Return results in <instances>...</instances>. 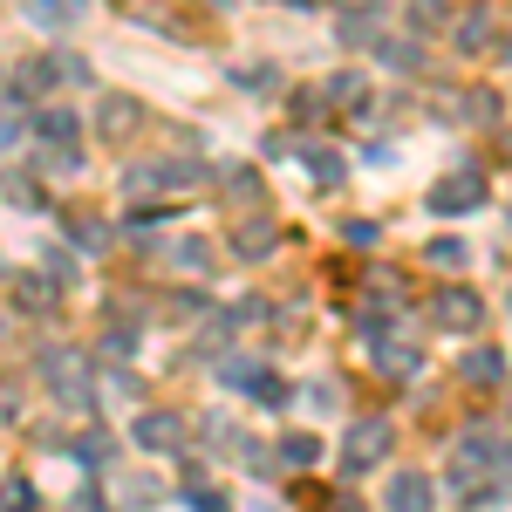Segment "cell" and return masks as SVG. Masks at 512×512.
Returning <instances> with one entry per match:
<instances>
[{"label":"cell","instance_id":"obj_1","mask_svg":"<svg viewBox=\"0 0 512 512\" xmlns=\"http://www.w3.org/2000/svg\"><path fill=\"white\" fill-rule=\"evenodd\" d=\"M478 205H485V171H451V178L431 185V212H444V219L478 212Z\"/></svg>","mask_w":512,"mask_h":512},{"label":"cell","instance_id":"obj_2","mask_svg":"<svg viewBox=\"0 0 512 512\" xmlns=\"http://www.w3.org/2000/svg\"><path fill=\"white\" fill-rule=\"evenodd\" d=\"M383 499H390V512H431L437 506V485L424 472H396Z\"/></svg>","mask_w":512,"mask_h":512},{"label":"cell","instance_id":"obj_3","mask_svg":"<svg viewBox=\"0 0 512 512\" xmlns=\"http://www.w3.org/2000/svg\"><path fill=\"white\" fill-rule=\"evenodd\" d=\"M437 321H444V328H478V321H485V301H478L472 287H444V294H437Z\"/></svg>","mask_w":512,"mask_h":512},{"label":"cell","instance_id":"obj_4","mask_svg":"<svg viewBox=\"0 0 512 512\" xmlns=\"http://www.w3.org/2000/svg\"><path fill=\"white\" fill-rule=\"evenodd\" d=\"M390 451V424H355L349 431V472H369Z\"/></svg>","mask_w":512,"mask_h":512},{"label":"cell","instance_id":"obj_5","mask_svg":"<svg viewBox=\"0 0 512 512\" xmlns=\"http://www.w3.org/2000/svg\"><path fill=\"white\" fill-rule=\"evenodd\" d=\"M41 369H48V383L69 396V403H82V396H89V383H82V362H76L69 349H48V355H41Z\"/></svg>","mask_w":512,"mask_h":512},{"label":"cell","instance_id":"obj_6","mask_svg":"<svg viewBox=\"0 0 512 512\" xmlns=\"http://www.w3.org/2000/svg\"><path fill=\"white\" fill-rule=\"evenodd\" d=\"M137 444H151V451H178L185 444V431H178V417H164V410H151V417H137Z\"/></svg>","mask_w":512,"mask_h":512},{"label":"cell","instance_id":"obj_7","mask_svg":"<svg viewBox=\"0 0 512 512\" xmlns=\"http://www.w3.org/2000/svg\"><path fill=\"white\" fill-rule=\"evenodd\" d=\"M492 28H499V21H492L485 7H465V14H458V48H465V55H478V48L492 41Z\"/></svg>","mask_w":512,"mask_h":512},{"label":"cell","instance_id":"obj_8","mask_svg":"<svg viewBox=\"0 0 512 512\" xmlns=\"http://www.w3.org/2000/svg\"><path fill=\"white\" fill-rule=\"evenodd\" d=\"M137 117H144V110H137L130 96H110V103L96 110V123H103V137H123V130H137Z\"/></svg>","mask_w":512,"mask_h":512},{"label":"cell","instance_id":"obj_9","mask_svg":"<svg viewBox=\"0 0 512 512\" xmlns=\"http://www.w3.org/2000/svg\"><path fill=\"white\" fill-rule=\"evenodd\" d=\"M499 376H506V355H499V349H478V355H465V383H485V390H492Z\"/></svg>","mask_w":512,"mask_h":512},{"label":"cell","instance_id":"obj_10","mask_svg":"<svg viewBox=\"0 0 512 512\" xmlns=\"http://www.w3.org/2000/svg\"><path fill=\"white\" fill-rule=\"evenodd\" d=\"M233 246H239V253H246V260H260V253L274 246V219H246V226H239V233H233Z\"/></svg>","mask_w":512,"mask_h":512},{"label":"cell","instance_id":"obj_11","mask_svg":"<svg viewBox=\"0 0 512 512\" xmlns=\"http://www.w3.org/2000/svg\"><path fill=\"white\" fill-rule=\"evenodd\" d=\"M14 89H21V96H14V103H28V96H35V89H55V62H48V55H35V62H28V69H21V76H14Z\"/></svg>","mask_w":512,"mask_h":512},{"label":"cell","instance_id":"obj_12","mask_svg":"<svg viewBox=\"0 0 512 512\" xmlns=\"http://www.w3.org/2000/svg\"><path fill=\"white\" fill-rule=\"evenodd\" d=\"M151 178H158V185H198V178H205V164H198V158H164Z\"/></svg>","mask_w":512,"mask_h":512},{"label":"cell","instance_id":"obj_13","mask_svg":"<svg viewBox=\"0 0 512 512\" xmlns=\"http://www.w3.org/2000/svg\"><path fill=\"white\" fill-rule=\"evenodd\" d=\"M301 164L315 171L321 185H342V158H335V151H321V144H315V151H301Z\"/></svg>","mask_w":512,"mask_h":512},{"label":"cell","instance_id":"obj_14","mask_svg":"<svg viewBox=\"0 0 512 512\" xmlns=\"http://www.w3.org/2000/svg\"><path fill=\"white\" fill-rule=\"evenodd\" d=\"M41 137H55V144L69 151V144H76V117H69V110H41Z\"/></svg>","mask_w":512,"mask_h":512},{"label":"cell","instance_id":"obj_15","mask_svg":"<svg viewBox=\"0 0 512 512\" xmlns=\"http://www.w3.org/2000/svg\"><path fill=\"white\" fill-rule=\"evenodd\" d=\"M369 48H376V55L390 62V69H417V62H424V55H417L410 41H369Z\"/></svg>","mask_w":512,"mask_h":512},{"label":"cell","instance_id":"obj_16","mask_svg":"<svg viewBox=\"0 0 512 512\" xmlns=\"http://www.w3.org/2000/svg\"><path fill=\"white\" fill-rule=\"evenodd\" d=\"M280 458H287V465H315L321 444H315V437H287V444H280Z\"/></svg>","mask_w":512,"mask_h":512},{"label":"cell","instance_id":"obj_17","mask_svg":"<svg viewBox=\"0 0 512 512\" xmlns=\"http://www.w3.org/2000/svg\"><path fill=\"white\" fill-rule=\"evenodd\" d=\"M383 369H390V376H410V369H417V349H403V342H383Z\"/></svg>","mask_w":512,"mask_h":512},{"label":"cell","instance_id":"obj_18","mask_svg":"<svg viewBox=\"0 0 512 512\" xmlns=\"http://www.w3.org/2000/svg\"><path fill=\"white\" fill-rule=\"evenodd\" d=\"M0 506L7 512H35V492H28L21 478H7V485H0Z\"/></svg>","mask_w":512,"mask_h":512},{"label":"cell","instance_id":"obj_19","mask_svg":"<svg viewBox=\"0 0 512 512\" xmlns=\"http://www.w3.org/2000/svg\"><path fill=\"white\" fill-rule=\"evenodd\" d=\"M41 21H69V14H82V0H35Z\"/></svg>","mask_w":512,"mask_h":512},{"label":"cell","instance_id":"obj_20","mask_svg":"<svg viewBox=\"0 0 512 512\" xmlns=\"http://www.w3.org/2000/svg\"><path fill=\"white\" fill-rule=\"evenodd\" d=\"M328 96H335V103H349V96H362V76H349V69H342V76H328Z\"/></svg>","mask_w":512,"mask_h":512},{"label":"cell","instance_id":"obj_21","mask_svg":"<svg viewBox=\"0 0 512 512\" xmlns=\"http://www.w3.org/2000/svg\"><path fill=\"white\" fill-rule=\"evenodd\" d=\"M431 260H437V267H465V246H458V239H437Z\"/></svg>","mask_w":512,"mask_h":512},{"label":"cell","instance_id":"obj_22","mask_svg":"<svg viewBox=\"0 0 512 512\" xmlns=\"http://www.w3.org/2000/svg\"><path fill=\"white\" fill-rule=\"evenodd\" d=\"M192 506L198 512H226V499H219V492H192Z\"/></svg>","mask_w":512,"mask_h":512},{"label":"cell","instance_id":"obj_23","mask_svg":"<svg viewBox=\"0 0 512 512\" xmlns=\"http://www.w3.org/2000/svg\"><path fill=\"white\" fill-rule=\"evenodd\" d=\"M342 512H355V506H342Z\"/></svg>","mask_w":512,"mask_h":512}]
</instances>
